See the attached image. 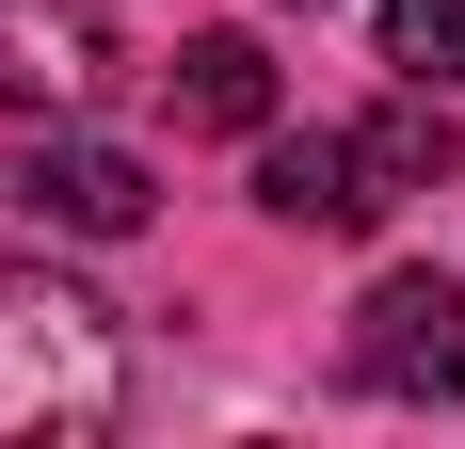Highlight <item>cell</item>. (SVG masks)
<instances>
[{"label": "cell", "mask_w": 465, "mask_h": 449, "mask_svg": "<svg viewBox=\"0 0 465 449\" xmlns=\"http://www.w3.org/2000/svg\"><path fill=\"white\" fill-rule=\"evenodd\" d=\"M129 402V354H113V305L64 289L48 257H0V449H48V434H96Z\"/></svg>", "instance_id": "6da1fadb"}, {"label": "cell", "mask_w": 465, "mask_h": 449, "mask_svg": "<svg viewBox=\"0 0 465 449\" xmlns=\"http://www.w3.org/2000/svg\"><path fill=\"white\" fill-rule=\"evenodd\" d=\"M385 65L401 81H465V0H385Z\"/></svg>", "instance_id": "ba28073f"}, {"label": "cell", "mask_w": 465, "mask_h": 449, "mask_svg": "<svg viewBox=\"0 0 465 449\" xmlns=\"http://www.w3.org/2000/svg\"><path fill=\"white\" fill-rule=\"evenodd\" d=\"M257 209L273 224H322V241H353V224H385V193H370V161L337 129H273L257 145Z\"/></svg>", "instance_id": "5b68a950"}, {"label": "cell", "mask_w": 465, "mask_h": 449, "mask_svg": "<svg viewBox=\"0 0 465 449\" xmlns=\"http://www.w3.org/2000/svg\"><path fill=\"white\" fill-rule=\"evenodd\" d=\"M353 161H370V193L401 209V193H433V177H465V129L433 113V81H418V96H385L370 129H353Z\"/></svg>", "instance_id": "52a82bcc"}, {"label": "cell", "mask_w": 465, "mask_h": 449, "mask_svg": "<svg viewBox=\"0 0 465 449\" xmlns=\"http://www.w3.org/2000/svg\"><path fill=\"white\" fill-rule=\"evenodd\" d=\"M96 81H113L96 0H0V113H81Z\"/></svg>", "instance_id": "277c9868"}, {"label": "cell", "mask_w": 465, "mask_h": 449, "mask_svg": "<svg viewBox=\"0 0 465 449\" xmlns=\"http://www.w3.org/2000/svg\"><path fill=\"white\" fill-rule=\"evenodd\" d=\"M161 96H177V129H273V48L257 33H193L161 65Z\"/></svg>", "instance_id": "8992f818"}, {"label": "cell", "mask_w": 465, "mask_h": 449, "mask_svg": "<svg viewBox=\"0 0 465 449\" xmlns=\"http://www.w3.org/2000/svg\"><path fill=\"white\" fill-rule=\"evenodd\" d=\"M0 209H33V224H64V241H129L144 209H161V177H144L129 145H16V161H0Z\"/></svg>", "instance_id": "3957f363"}, {"label": "cell", "mask_w": 465, "mask_h": 449, "mask_svg": "<svg viewBox=\"0 0 465 449\" xmlns=\"http://www.w3.org/2000/svg\"><path fill=\"white\" fill-rule=\"evenodd\" d=\"M353 385H370V402H465V289L450 273H370V305H353Z\"/></svg>", "instance_id": "7a4b0ae2"}]
</instances>
